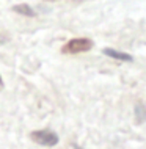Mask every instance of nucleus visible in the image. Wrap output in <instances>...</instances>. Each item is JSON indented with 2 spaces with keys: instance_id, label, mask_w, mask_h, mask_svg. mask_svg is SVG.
Wrapping results in <instances>:
<instances>
[{
  "instance_id": "1",
  "label": "nucleus",
  "mask_w": 146,
  "mask_h": 149,
  "mask_svg": "<svg viewBox=\"0 0 146 149\" xmlns=\"http://www.w3.org/2000/svg\"><path fill=\"white\" fill-rule=\"evenodd\" d=\"M91 47H93L91 39L77 38V39H71V41L63 47V54H82V52H88Z\"/></svg>"
},
{
  "instance_id": "2",
  "label": "nucleus",
  "mask_w": 146,
  "mask_h": 149,
  "mask_svg": "<svg viewBox=\"0 0 146 149\" xmlns=\"http://www.w3.org/2000/svg\"><path fill=\"white\" fill-rule=\"evenodd\" d=\"M31 140L41 146H55L58 143V135L52 130H35L30 134Z\"/></svg>"
},
{
  "instance_id": "3",
  "label": "nucleus",
  "mask_w": 146,
  "mask_h": 149,
  "mask_svg": "<svg viewBox=\"0 0 146 149\" xmlns=\"http://www.w3.org/2000/svg\"><path fill=\"white\" fill-rule=\"evenodd\" d=\"M104 55L110 58H115V60H119V61H132V55L129 54H124V52H119V50H115V49H104Z\"/></svg>"
},
{
  "instance_id": "4",
  "label": "nucleus",
  "mask_w": 146,
  "mask_h": 149,
  "mask_svg": "<svg viewBox=\"0 0 146 149\" xmlns=\"http://www.w3.org/2000/svg\"><path fill=\"white\" fill-rule=\"evenodd\" d=\"M135 121L137 124H141L146 121V107L140 102L135 105Z\"/></svg>"
},
{
  "instance_id": "5",
  "label": "nucleus",
  "mask_w": 146,
  "mask_h": 149,
  "mask_svg": "<svg viewBox=\"0 0 146 149\" xmlns=\"http://www.w3.org/2000/svg\"><path fill=\"white\" fill-rule=\"evenodd\" d=\"M13 11H16V13H19V14H24V16H31V17H33V16L36 14L35 11H33V8L28 6V5H25V3L13 6Z\"/></svg>"
},
{
  "instance_id": "6",
  "label": "nucleus",
  "mask_w": 146,
  "mask_h": 149,
  "mask_svg": "<svg viewBox=\"0 0 146 149\" xmlns=\"http://www.w3.org/2000/svg\"><path fill=\"white\" fill-rule=\"evenodd\" d=\"M3 88V80H2V77H0V90Z\"/></svg>"
},
{
  "instance_id": "7",
  "label": "nucleus",
  "mask_w": 146,
  "mask_h": 149,
  "mask_svg": "<svg viewBox=\"0 0 146 149\" xmlns=\"http://www.w3.org/2000/svg\"><path fill=\"white\" fill-rule=\"evenodd\" d=\"M75 2H83V0H75Z\"/></svg>"
}]
</instances>
